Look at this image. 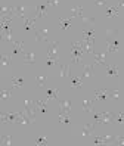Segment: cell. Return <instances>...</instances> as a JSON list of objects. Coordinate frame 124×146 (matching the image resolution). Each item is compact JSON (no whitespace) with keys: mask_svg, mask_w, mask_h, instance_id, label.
Instances as JSON below:
<instances>
[{"mask_svg":"<svg viewBox=\"0 0 124 146\" xmlns=\"http://www.w3.org/2000/svg\"><path fill=\"white\" fill-rule=\"evenodd\" d=\"M16 121V112H3L2 114V123L3 124H11Z\"/></svg>","mask_w":124,"mask_h":146,"instance_id":"5b68a950","label":"cell"},{"mask_svg":"<svg viewBox=\"0 0 124 146\" xmlns=\"http://www.w3.org/2000/svg\"><path fill=\"white\" fill-rule=\"evenodd\" d=\"M11 83H12V86L15 89L16 87H22V86H24V78H22V77H12Z\"/></svg>","mask_w":124,"mask_h":146,"instance_id":"ffe728a7","label":"cell"},{"mask_svg":"<svg viewBox=\"0 0 124 146\" xmlns=\"http://www.w3.org/2000/svg\"><path fill=\"white\" fill-rule=\"evenodd\" d=\"M35 33V40L37 41H47L49 38V31L46 28H41V30H34Z\"/></svg>","mask_w":124,"mask_h":146,"instance_id":"3957f363","label":"cell"},{"mask_svg":"<svg viewBox=\"0 0 124 146\" xmlns=\"http://www.w3.org/2000/svg\"><path fill=\"white\" fill-rule=\"evenodd\" d=\"M35 104V109L41 114H47V99H39V100H34Z\"/></svg>","mask_w":124,"mask_h":146,"instance_id":"7a4b0ae2","label":"cell"},{"mask_svg":"<svg viewBox=\"0 0 124 146\" xmlns=\"http://www.w3.org/2000/svg\"><path fill=\"white\" fill-rule=\"evenodd\" d=\"M109 94H111V90L101 89V90H96L95 92V99L96 100H105L106 98H109Z\"/></svg>","mask_w":124,"mask_h":146,"instance_id":"277c9868","label":"cell"},{"mask_svg":"<svg viewBox=\"0 0 124 146\" xmlns=\"http://www.w3.org/2000/svg\"><path fill=\"white\" fill-rule=\"evenodd\" d=\"M83 38H84V40H92V41H95V38H96L95 30H93V28L83 30Z\"/></svg>","mask_w":124,"mask_h":146,"instance_id":"7c38bea8","label":"cell"},{"mask_svg":"<svg viewBox=\"0 0 124 146\" xmlns=\"http://www.w3.org/2000/svg\"><path fill=\"white\" fill-rule=\"evenodd\" d=\"M35 62V55L33 52H25L24 53V64H34Z\"/></svg>","mask_w":124,"mask_h":146,"instance_id":"e0dca14e","label":"cell"},{"mask_svg":"<svg viewBox=\"0 0 124 146\" xmlns=\"http://www.w3.org/2000/svg\"><path fill=\"white\" fill-rule=\"evenodd\" d=\"M56 62H58V61H56L55 58H47V61H46V66H47V68H52V66H55V65H56Z\"/></svg>","mask_w":124,"mask_h":146,"instance_id":"836d02e7","label":"cell"},{"mask_svg":"<svg viewBox=\"0 0 124 146\" xmlns=\"http://www.w3.org/2000/svg\"><path fill=\"white\" fill-rule=\"evenodd\" d=\"M47 16V5H39L35 7V19Z\"/></svg>","mask_w":124,"mask_h":146,"instance_id":"8992f818","label":"cell"},{"mask_svg":"<svg viewBox=\"0 0 124 146\" xmlns=\"http://www.w3.org/2000/svg\"><path fill=\"white\" fill-rule=\"evenodd\" d=\"M92 136H93V145L95 146H106L103 136H95V134H92Z\"/></svg>","mask_w":124,"mask_h":146,"instance_id":"7402d4cb","label":"cell"},{"mask_svg":"<svg viewBox=\"0 0 124 146\" xmlns=\"http://www.w3.org/2000/svg\"><path fill=\"white\" fill-rule=\"evenodd\" d=\"M12 96V90H2V99L3 100H6V99H9V98H11Z\"/></svg>","mask_w":124,"mask_h":146,"instance_id":"e575fe53","label":"cell"},{"mask_svg":"<svg viewBox=\"0 0 124 146\" xmlns=\"http://www.w3.org/2000/svg\"><path fill=\"white\" fill-rule=\"evenodd\" d=\"M71 19L73 18H83V7L81 6H77V7H73V11H71Z\"/></svg>","mask_w":124,"mask_h":146,"instance_id":"4fadbf2b","label":"cell"},{"mask_svg":"<svg viewBox=\"0 0 124 146\" xmlns=\"http://www.w3.org/2000/svg\"><path fill=\"white\" fill-rule=\"evenodd\" d=\"M59 121L62 123V124H65V125H69L71 124V121H69V117H68V114H65V112H59Z\"/></svg>","mask_w":124,"mask_h":146,"instance_id":"484cf974","label":"cell"},{"mask_svg":"<svg viewBox=\"0 0 124 146\" xmlns=\"http://www.w3.org/2000/svg\"><path fill=\"white\" fill-rule=\"evenodd\" d=\"M69 84H71V87H74V89H81V78H78V77H73V78L69 80Z\"/></svg>","mask_w":124,"mask_h":146,"instance_id":"44dd1931","label":"cell"},{"mask_svg":"<svg viewBox=\"0 0 124 146\" xmlns=\"http://www.w3.org/2000/svg\"><path fill=\"white\" fill-rule=\"evenodd\" d=\"M24 106H25V111H31V109H35V104L34 100H24Z\"/></svg>","mask_w":124,"mask_h":146,"instance_id":"4dcf8cb0","label":"cell"},{"mask_svg":"<svg viewBox=\"0 0 124 146\" xmlns=\"http://www.w3.org/2000/svg\"><path fill=\"white\" fill-rule=\"evenodd\" d=\"M83 136L84 137H89V136H92L93 134V125L92 124H86L84 127H83Z\"/></svg>","mask_w":124,"mask_h":146,"instance_id":"d4e9b609","label":"cell"},{"mask_svg":"<svg viewBox=\"0 0 124 146\" xmlns=\"http://www.w3.org/2000/svg\"><path fill=\"white\" fill-rule=\"evenodd\" d=\"M105 68H106V74H108L109 77H118V68L115 65H108Z\"/></svg>","mask_w":124,"mask_h":146,"instance_id":"ac0fdd59","label":"cell"},{"mask_svg":"<svg viewBox=\"0 0 124 146\" xmlns=\"http://www.w3.org/2000/svg\"><path fill=\"white\" fill-rule=\"evenodd\" d=\"M83 55H84L83 50L71 49V52H69V61H71V64H81L83 62Z\"/></svg>","mask_w":124,"mask_h":146,"instance_id":"6da1fadb","label":"cell"},{"mask_svg":"<svg viewBox=\"0 0 124 146\" xmlns=\"http://www.w3.org/2000/svg\"><path fill=\"white\" fill-rule=\"evenodd\" d=\"M83 111L84 112H87V114H92L93 112V102H90V100H83Z\"/></svg>","mask_w":124,"mask_h":146,"instance_id":"d6986e66","label":"cell"},{"mask_svg":"<svg viewBox=\"0 0 124 146\" xmlns=\"http://www.w3.org/2000/svg\"><path fill=\"white\" fill-rule=\"evenodd\" d=\"M105 15L108 16V18H115V16H118V7H108Z\"/></svg>","mask_w":124,"mask_h":146,"instance_id":"cb8c5ba5","label":"cell"},{"mask_svg":"<svg viewBox=\"0 0 124 146\" xmlns=\"http://www.w3.org/2000/svg\"><path fill=\"white\" fill-rule=\"evenodd\" d=\"M12 64V58L9 55H2V65L3 66H9Z\"/></svg>","mask_w":124,"mask_h":146,"instance_id":"1f68e13d","label":"cell"},{"mask_svg":"<svg viewBox=\"0 0 124 146\" xmlns=\"http://www.w3.org/2000/svg\"><path fill=\"white\" fill-rule=\"evenodd\" d=\"M15 18L25 19V7H24L22 5H18V6H16V11H15Z\"/></svg>","mask_w":124,"mask_h":146,"instance_id":"2e32d148","label":"cell"},{"mask_svg":"<svg viewBox=\"0 0 124 146\" xmlns=\"http://www.w3.org/2000/svg\"><path fill=\"white\" fill-rule=\"evenodd\" d=\"M118 96H120V90H111V94H109V98L118 99Z\"/></svg>","mask_w":124,"mask_h":146,"instance_id":"8d00e7d4","label":"cell"},{"mask_svg":"<svg viewBox=\"0 0 124 146\" xmlns=\"http://www.w3.org/2000/svg\"><path fill=\"white\" fill-rule=\"evenodd\" d=\"M93 75V66L92 65H84V77L89 78V77Z\"/></svg>","mask_w":124,"mask_h":146,"instance_id":"d6a6232c","label":"cell"},{"mask_svg":"<svg viewBox=\"0 0 124 146\" xmlns=\"http://www.w3.org/2000/svg\"><path fill=\"white\" fill-rule=\"evenodd\" d=\"M2 40H3V41H11V40H12V30L2 31Z\"/></svg>","mask_w":124,"mask_h":146,"instance_id":"f1b7e54d","label":"cell"},{"mask_svg":"<svg viewBox=\"0 0 124 146\" xmlns=\"http://www.w3.org/2000/svg\"><path fill=\"white\" fill-rule=\"evenodd\" d=\"M24 44H25L24 38L16 40V41L13 43V52H12V55H18V53H21L22 50H24Z\"/></svg>","mask_w":124,"mask_h":146,"instance_id":"ba28073f","label":"cell"},{"mask_svg":"<svg viewBox=\"0 0 124 146\" xmlns=\"http://www.w3.org/2000/svg\"><path fill=\"white\" fill-rule=\"evenodd\" d=\"M92 55H93V58H95V62H96V64L103 65V66H108V64H106V61H105V55H103V53H96V52H93Z\"/></svg>","mask_w":124,"mask_h":146,"instance_id":"30bf717a","label":"cell"},{"mask_svg":"<svg viewBox=\"0 0 124 146\" xmlns=\"http://www.w3.org/2000/svg\"><path fill=\"white\" fill-rule=\"evenodd\" d=\"M47 5L49 6H56L58 5V0H47Z\"/></svg>","mask_w":124,"mask_h":146,"instance_id":"f35d334b","label":"cell"},{"mask_svg":"<svg viewBox=\"0 0 124 146\" xmlns=\"http://www.w3.org/2000/svg\"><path fill=\"white\" fill-rule=\"evenodd\" d=\"M44 89H46V98H47V100L49 99H58V94H59L58 89H52V87H44Z\"/></svg>","mask_w":124,"mask_h":146,"instance_id":"8fae6325","label":"cell"},{"mask_svg":"<svg viewBox=\"0 0 124 146\" xmlns=\"http://www.w3.org/2000/svg\"><path fill=\"white\" fill-rule=\"evenodd\" d=\"M47 143H49V140L44 136H40V137L35 139V145H37V146H47Z\"/></svg>","mask_w":124,"mask_h":146,"instance_id":"f546056e","label":"cell"},{"mask_svg":"<svg viewBox=\"0 0 124 146\" xmlns=\"http://www.w3.org/2000/svg\"><path fill=\"white\" fill-rule=\"evenodd\" d=\"M58 21H59V25H61V28H62V30H68V28L71 27V25H69L71 18H67V19H64V18H59Z\"/></svg>","mask_w":124,"mask_h":146,"instance_id":"4316f807","label":"cell"},{"mask_svg":"<svg viewBox=\"0 0 124 146\" xmlns=\"http://www.w3.org/2000/svg\"><path fill=\"white\" fill-rule=\"evenodd\" d=\"M34 24H35V18H25L24 19V31L25 33H28V31H31V30H35L34 28Z\"/></svg>","mask_w":124,"mask_h":146,"instance_id":"9c48e42d","label":"cell"},{"mask_svg":"<svg viewBox=\"0 0 124 146\" xmlns=\"http://www.w3.org/2000/svg\"><path fill=\"white\" fill-rule=\"evenodd\" d=\"M59 46L58 41H53L52 44H49V49H47V58H55V53H56V49Z\"/></svg>","mask_w":124,"mask_h":146,"instance_id":"5bb4252c","label":"cell"},{"mask_svg":"<svg viewBox=\"0 0 124 146\" xmlns=\"http://www.w3.org/2000/svg\"><path fill=\"white\" fill-rule=\"evenodd\" d=\"M95 3L97 6H106V0H95Z\"/></svg>","mask_w":124,"mask_h":146,"instance_id":"74e56055","label":"cell"},{"mask_svg":"<svg viewBox=\"0 0 124 146\" xmlns=\"http://www.w3.org/2000/svg\"><path fill=\"white\" fill-rule=\"evenodd\" d=\"M68 75H69V65L62 64L61 65V77L62 78H68Z\"/></svg>","mask_w":124,"mask_h":146,"instance_id":"603a6c76","label":"cell"},{"mask_svg":"<svg viewBox=\"0 0 124 146\" xmlns=\"http://www.w3.org/2000/svg\"><path fill=\"white\" fill-rule=\"evenodd\" d=\"M117 50H120V41L118 40H108V46H106V52H109V53H112V52H117Z\"/></svg>","mask_w":124,"mask_h":146,"instance_id":"52a82bcc","label":"cell"},{"mask_svg":"<svg viewBox=\"0 0 124 146\" xmlns=\"http://www.w3.org/2000/svg\"><path fill=\"white\" fill-rule=\"evenodd\" d=\"M2 146H11V136H3L2 139Z\"/></svg>","mask_w":124,"mask_h":146,"instance_id":"d590c367","label":"cell"},{"mask_svg":"<svg viewBox=\"0 0 124 146\" xmlns=\"http://www.w3.org/2000/svg\"><path fill=\"white\" fill-rule=\"evenodd\" d=\"M59 108H61L62 112L69 114V111H71V104H69V100H59Z\"/></svg>","mask_w":124,"mask_h":146,"instance_id":"9a60e30c","label":"cell"},{"mask_svg":"<svg viewBox=\"0 0 124 146\" xmlns=\"http://www.w3.org/2000/svg\"><path fill=\"white\" fill-rule=\"evenodd\" d=\"M35 81H37L40 89L46 87V75H37V77H35Z\"/></svg>","mask_w":124,"mask_h":146,"instance_id":"83f0119b","label":"cell"}]
</instances>
